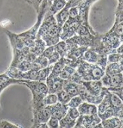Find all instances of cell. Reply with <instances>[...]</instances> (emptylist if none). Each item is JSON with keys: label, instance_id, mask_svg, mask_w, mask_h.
<instances>
[{"label": "cell", "instance_id": "1", "mask_svg": "<svg viewBox=\"0 0 123 128\" xmlns=\"http://www.w3.org/2000/svg\"><path fill=\"white\" fill-rule=\"evenodd\" d=\"M60 32L61 30L57 24L54 15L46 12L38 30L36 38H41L45 42L46 47L54 46L60 41Z\"/></svg>", "mask_w": 123, "mask_h": 128}, {"label": "cell", "instance_id": "2", "mask_svg": "<svg viewBox=\"0 0 123 128\" xmlns=\"http://www.w3.org/2000/svg\"><path fill=\"white\" fill-rule=\"evenodd\" d=\"M19 84H22L27 87L32 93L33 113L45 106L42 103V100L44 97L48 94V88L45 82L20 79Z\"/></svg>", "mask_w": 123, "mask_h": 128}, {"label": "cell", "instance_id": "3", "mask_svg": "<svg viewBox=\"0 0 123 128\" xmlns=\"http://www.w3.org/2000/svg\"><path fill=\"white\" fill-rule=\"evenodd\" d=\"M103 88H123V74L119 73L113 76L104 75L100 79Z\"/></svg>", "mask_w": 123, "mask_h": 128}, {"label": "cell", "instance_id": "4", "mask_svg": "<svg viewBox=\"0 0 123 128\" xmlns=\"http://www.w3.org/2000/svg\"><path fill=\"white\" fill-rule=\"evenodd\" d=\"M33 125H36L42 123H47L52 116L51 108L50 106H44L39 110L33 113Z\"/></svg>", "mask_w": 123, "mask_h": 128}, {"label": "cell", "instance_id": "5", "mask_svg": "<svg viewBox=\"0 0 123 128\" xmlns=\"http://www.w3.org/2000/svg\"><path fill=\"white\" fill-rule=\"evenodd\" d=\"M66 80L60 78V77H54L49 76L46 81L45 84L48 88V94H57L61 90L64 89V86L65 84Z\"/></svg>", "mask_w": 123, "mask_h": 128}, {"label": "cell", "instance_id": "6", "mask_svg": "<svg viewBox=\"0 0 123 128\" xmlns=\"http://www.w3.org/2000/svg\"><path fill=\"white\" fill-rule=\"evenodd\" d=\"M101 121V119L97 114L94 115H80L76 122L81 124L86 128H93Z\"/></svg>", "mask_w": 123, "mask_h": 128}, {"label": "cell", "instance_id": "7", "mask_svg": "<svg viewBox=\"0 0 123 128\" xmlns=\"http://www.w3.org/2000/svg\"><path fill=\"white\" fill-rule=\"evenodd\" d=\"M86 88L88 93L94 96H99L101 94L103 90V86L101 81H88L82 82Z\"/></svg>", "mask_w": 123, "mask_h": 128}, {"label": "cell", "instance_id": "8", "mask_svg": "<svg viewBox=\"0 0 123 128\" xmlns=\"http://www.w3.org/2000/svg\"><path fill=\"white\" fill-rule=\"evenodd\" d=\"M51 112H52V117L58 119L59 120L62 119L67 113L68 111V106L66 104H62L57 102L56 104L51 106Z\"/></svg>", "mask_w": 123, "mask_h": 128}, {"label": "cell", "instance_id": "9", "mask_svg": "<svg viewBox=\"0 0 123 128\" xmlns=\"http://www.w3.org/2000/svg\"><path fill=\"white\" fill-rule=\"evenodd\" d=\"M70 8L71 7L67 3L66 6L62 10L60 11L59 12H57L54 15V18H55L58 27L60 30H62V27H63L64 24L66 23V21L69 18V10H70Z\"/></svg>", "mask_w": 123, "mask_h": 128}, {"label": "cell", "instance_id": "10", "mask_svg": "<svg viewBox=\"0 0 123 128\" xmlns=\"http://www.w3.org/2000/svg\"><path fill=\"white\" fill-rule=\"evenodd\" d=\"M77 108L80 115H94L97 114V106L87 102L83 101Z\"/></svg>", "mask_w": 123, "mask_h": 128}, {"label": "cell", "instance_id": "11", "mask_svg": "<svg viewBox=\"0 0 123 128\" xmlns=\"http://www.w3.org/2000/svg\"><path fill=\"white\" fill-rule=\"evenodd\" d=\"M109 96H110V102L112 107L114 110L115 117H118L120 113L123 111V102L115 94L109 91Z\"/></svg>", "mask_w": 123, "mask_h": 128}, {"label": "cell", "instance_id": "12", "mask_svg": "<svg viewBox=\"0 0 123 128\" xmlns=\"http://www.w3.org/2000/svg\"><path fill=\"white\" fill-rule=\"evenodd\" d=\"M20 80L10 78L6 72L0 74V95L2 92L12 84H19Z\"/></svg>", "mask_w": 123, "mask_h": 128}, {"label": "cell", "instance_id": "13", "mask_svg": "<svg viewBox=\"0 0 123 128\" xmlns=\"http://www.w3.org/2000/svg\"><path fill=\"white\" fill-rule=\"evenodd\" d=\"M45 48H46V44L45 42L41 38H36L34 44L31 48H30V51L32 52L33 54H35L36 56H39L43 53Z\"/></svg>", "mask_w": 123, "mask_h": 128}, {"label": "cell", "instance_id": "14", "mask_svg": "<svg viewBox=\"0 0 123 128\" xmlns=\"http://www.w3.org/2000/svg\"><path fill=\"white\" fill-rule=\"evenodd\" d=\"M103 128H123V124L119 118L112 117L101 121Z\"/></svg>", "mask_w": 123, "mask_h": 128}, {"label": "cell", "instance_id": "15", "mask_svg": "<svg viewBox=\"0 0 123 128\" xmlns=\"http://www.w3.org/2000/svg\"><path fill=\"white\" fill-rule=\"evenodd\" d=\"M67 3V2L66 0H55L51 3L47 12L52 15H55L57 12L61 11L66 6Z\"/></svg>", "mask_w": 123, "mask_h": 128}, {"label": "cell", "instance_id": "16", "mask_svg": "<svg viewBox=\"0 0 123 128\" xmlns=\"http://www.w3.org/2000/svg\"><path fill=\"white\" fill-rule=\"evenodd\" d=\"M78 84L74 83L70 80H66L64 90L70 96V97H73L79 95V90H78Z\"/></svg>", "mask_w": 123, "mask_h": 128}, {"label": "cell", "instance_id": "17", "mask_svg": "<svg viewBox=\"0 0 123 128\" xmlns=\"http://www.w3.org/2000/svg\"><path fill=\"white\" fill-rule=\"evenodd\" d=\"M123 72V69L120 66L118 62H112L108 63V65L105 70V74L108 76H113L116 74L121 73Z\"/></svg>", "mask_w": 123, "mask_h": 128}, {"label": "cell", "instance_id": "18", "mask_svg": "<svg viewBox=\"0 0 123 128\" xmlns=\"http://www.w3.org/2000/svg\"><path fill=\"white\" fill-rule=\"evenodd\" d=\"M49 66L48 60L46 57L43 56L42 54L39 55L36 60L33 62V70H40L42 69L46 68Z\"/></svg>", "mask_w": 123, "mask_h": 128}, {"label": "cell", "instance_id": "19", "mask_svg": "<svg viewBox=\"0 0 123 128\" xmlns=\"http://www.w3.org/2000/svg\"><path fill=\"white\" fill-rule=\"evenodd\" d=\"M65 66H66V64L64 61V59L60 58L57 62H55L54 65H52V70H51V74L49 76H51L54 77L58 76L59 74L62 72V70H64Z\"/></svg>", "mask_w": 123, "mask_h": 128}, {"label": "cell", "instance_id": "20", "mask_svg": "<svg viewBox=\"0 0 123 128\" xmlns=\"http://www.w3.org/2000/svg\"><path fill=\"white\" fill-rule=\"evenodd\" d=\"M76 121L77 120L73 119L68 114H67L62 119L59 120L60 126L63 128H73L76 124Z\"/></svg>", "mask_w": 123, "mask_h": 128}, {"label": "cell", "instance_id": "21", "mask_svg": "<svg viewBox=\"0 0 123 128\" xmlns=\"http://www.w3.org/2000/svg\"><path fill=\"white\" fill-rule=\"evenodd\" d=\"M54 50L60 54L61 58L64 57L68 52L67 45V43L65 41L60 40L57 44L54 45Z\"/></svg>", "mask_w": 123, "mask_h": 128}, {"label": "cell", "instance_id": "22", "mask_svg": "<svg viewBox=\"0 0 123 128\" xmlns=\"http://www.w3.org/2000/svg\"><path fill=\"white\" fill-rule=\"evenodd\" d=\"M76 71V68L66 65L65 67L64 68V70H62V72L59 74L58 77H60V78H62L64 80H70L71 76L73 75V73Z\"/></svg>", "mask_w": 123, "mask_h": 128}, {"label": "cell", "instance_id": "23", "mask_svg": "<svg viewBox=\"0 0 123 128\" xmlns=\"http://www.w3.org/2000/svg\"><path fill=\"white\" fill-rule=\"evenodd\" d=\"M99 59L98 55L95 53V51H93L91 50H88L84 54H83V60L89 63H97V60Z\"/></svg>", "mask_w": 123, "mask_h": 128}, {"label": "cell", "instance_id": "24", "mask_svg": "<svg viewBox=\"0 0 123 128\" xmlns=\"http://www.w3.org/2000/svg\"><path fill=\"white\" fill-rule=\"evenodd\" d=\"M51 70H52V65L48 66L46 68H44V69H42V70H39V72H38V76H37V80L36 81L45 82L47 78L51 74Z\"/></svg>", "mask_w": 123, "mask_h": 128}, {"label": "cell", "instance_id": "25", "mask_svg": "<svg viewBox=\"0 0 123 128\" xmlns=\"http://www.w3.org/2000/svg\"><path fill=\"white\" fill-rule=\"evenodd\" d=\"M58 102L57 96L55 94H48L43 99L42 103L45 106H50L56 104Z\"/></svg>", "mask_w": 123, "mask_h": 128}, {"label": "cell", "instance_id": "26", "mask_svg": "<svg viewBox=\"0 0 123 128\" xmlns=\"http://www.w3.org/2000/svg\"><path fill=\"white\" fill-rule=\"evenodd\" d=\"M57 96V99H58V102L62 103V104H67L69 102V101L70 100L71 97L63 89L60 91H59L58 93L56 94Z\"/></svg>", "mask_w": 123, "mask_h": 128}, {"label": "cell", "instance_id": "27", "mask_svg": "<svg viewBox=\"0 0 123 128\" xmlns=\"http://www.w3.org/2000/svg\"><path fill=\"white\" fill-rule=\"evenodd\" d=\"M16 67L21 72H27L29 70H33V62H30L25 60L20 62Z\"/></svg>", "mask_w": 123, "mask_h": 128}, {"label": "cell", "instance_id": "28", "mask_svg": "<svg viewBox=\"0 0 123 128\" xmlns=\"http://www.w3.org/2000/svg\"><path fill=\"white\" fill-rule=\"evenodd\" d=\"M82 102H83L82 99L78 95V96L72 97L67 105L70 108H78L82 103Z\"/></svg>", "mask_w": 123, "mask_h": 128}, {"label": "cell", "instance_id": "29", "mask_svg": "<svg viewBox=\"0 0 123 128\" xmlns=\"http://www.w3.org/2000/svg\"><path fill=\"white\" fill-rule=\"evenodd\" d=\"M0 128H21V127L6 120H0Z\"/></svg>", "mask_w": 123, "mask_h": 128}, {"label": "cell", "instance_id": "30", "mask_svg": "<svg viewBox=\"0 0 123 128\" xmlns=\"http://www.w3.org/2000/svg\"><path fill=\"white\" fill-rule=\"evenodd\" d=\"M47 124H48V128H60V127L59 120L52 116L47 122Z\"/></svg>", "mask_w": 123, "mask_h": 128}, {"label": "cell", "instance_id": "31", "mask_svg": "<svg viewBox=\"0 0 123 128\" xmlns=\"http://www.w3.org/2000/svg\"><path fill=\"white\" fill-rule=\"evenodd\" d=\"M61 57H60V54L57 53V52H56L55 50L54 51V53L48 58V64H49V66H51V65H54V64L55 63V62H57L60 59Z\"/></svg>", "mask_w": 123, "mask_h": 128}, {"label": "cell", "instance_id": "32", "mask_svg": "<svg viewBox=\"0 0 123 128\" xmlns=\"http://www.w3.org/2000/svg\"><path fill=\"white\" fill-rule=\"evenodd\" d=\"M67 114H68L71 118H73L75 120H77L80 116V114H79L77 108H70L69 107Z\"/></svg>", "mask_w": 123, "mask_h": 128}, {"label": "cell", "instance_id": "33", "mask_svg": "<svg viewBox=\"0 0 123 128\" xmlns=\"http://www.w3.org/2000/svg\"><path fill=\"white\" fill-rule=\"evenodd\" d=\"M79 10L78 7H71L69 10V18L72 19H76L79 18Z\"/></svg>", "mask_w": 123, "mask_h": 128}, {"label": "cell", "instance_id": "34", "mask_svg": "<svg viewBox=\"0 0 123 128\" xmlns=\"http://www.w3.org/2000/svg\"><path fill=\"white\" fill-rule=\"evenodd\" d=\"M109 91L117 95L123 102V88H106Z\"/></svg>", "mask_w": 123, "mask_h": 128}, {"label": "cell", "instance_id": "35", "mask_svg": "<svg viewBox=\"0 0 123 128\" xmlns=\"http://www.w3.org/2000/svg\"><path fill=\"white\" fill-rule=\"evenodd\" d=\"M76 33L79 34L80 36H89V32L86 26L83 25H80V26L78 28Z\"/></svg>", "mask_w": 123, "mask_h": 128}, {"label": "cell", "instance_id": "36", "mask_svg": "<svg viewBox=\"0 0 123 128\" xmlns=\"http://www.w3.org/2000/svg\"><path fill=\"white\" fill-rule=\"evenodd\" d=\"M26 1L28 3H30V5H32L34 7L36 12L38 13L39 12V7H40V6H41V4H42L43 0H26Z\"/></svg>", "mask_w": 123, "mask_h": 128}, {"label": "cell", "instance_id": "37", "mask_svg": "<svg viewBox=\"0 0 123 128\" xmlns=\"http://www.w3.org/2000/svg\"><path fill=\"white\" fill-rule=\"evenodd\" d=\"M54 46L46 47V48L45 49V50L43 51V53L42 54V55L48 59V58L54 53Z\"/></svg>", "mask_w": 123, "mask_h": 128}, {"label": "cell", "instance_id": "38", "mask_svg": "<svg viewBox=\"0 0 123 128\" xmlns=\"http://www.w3.org/2000/svg\"><path fill=\"white\" fill-rule=\"evenodd\" d=\"M115 33L118 36H123V23H120L115 28Z\"/></svg>", "mask_w": 123, "mask_h": 128}, {"label": "cell", "instance_id": "39", "mask_svg": "<svg viewBox=\"0 0 123 128\" xmlns=\"http://www.w3.org/2000/svg\"><path fill=\"white\" fill-rule=\"evenodd\" d=\"M30 128H48L47 123H42L36 125H33Z\"/></svg>", "mask_w": 123, "mask_h": 128}, {"label": "cell", "instance_id": "40", "mask_svg": "<svg viewBox=\"0 0 123 128\" xmlns=\"http://www.w3.org/2000/svg\"><path fill=\"white\" fill-rule=\"evenodd\" d=\"M73 128H86V127H85L83 125H82L81 124H79V123H78V122H76V124L74 126V127Z\"/></svg>", "mask_w": 123, "mask_h": 128}, {"label": "cell", "instance_id": "41", "mask_svg": "<svg viewBox=\"0 0 123 128\" xmlns=\"http://www.w3.org/2000/svg\"><path fill=\"white\" fill-rule=\"evenodd\" d=\"M54 1H55V0H47V6H48V9H49V8H50L51 3H52Z\"/></svg>", "mask_w": 123, "mask_h": 128}, {"label": "cell", "instance_id": "42", "mask_svg": "<svg viewBox=\"0 0 123 128\" xmlns=\"http://www.w3.org/2000/svg\"><path fill=\"white\" fill-rule=\"evenodd\" d=\"M93 128H103V124H102V123L100 122V123H99L98 124H97L96 126H94Z\"/></svg>", "mask_w": 123, "mask_h": 128}, {"label": "cell", "instance_id": "43", "mask_svg": "<svg viewBox=\"0 0 123 128\" xmlns=\"http://www.w3.org/2000/svg\"><path fill=\"white\" fill-rule=\"evenodd\" d=\"M66 1H67V2H68V1H69V0H66Z\"/></svg>", "mask_w": 123, "mask_h": 128}, {"label": "cell", "instance_id": "44", "mask_svg": "<svg viewBox=\"0 0 123 128\" xmlns=\"http://www.w3.org/2000/svg\"><path fill=\"white\" fill-rule=\"evenodd\" d=\"M119 1H121V0H119Z\"/></svg>", "mask_w": 123, "mask_h": 128}]
</instances>
